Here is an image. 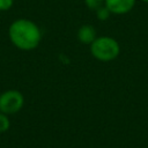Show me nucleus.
I'll use <instances>...</instances> for the list:
<instances>
[{"label": "nucleus", "instance_id": "obj_1", "mask_svg": "<svg viewBox=\"0 0 148 148\" xmlns=\"http://www.w3.org/2000/svg\"><path fill=\"white\" fill-rule=\"evenodd\" d=\"M8 37L12 44L22 51L36 49L42 40L39 27L28 18H17L8 28Z\"/></svg>", "mask_w": 148, "mask_h": 148}, {"label": "nucleus", "instance_id": "obj_2", "mask_svg": "<svg viewBox=\"0 0 148 148\" xmlns=\"http://www.w3.org/2000/svg\"><path fill=\"white\" fill-rule=\"evenodd\" d=\"M90 53L98 61H112L119 56L120 45L113 37L99 36L90 44Z\"/></svg>", "mask_w": 148, "mask_h": 148}, {"label": "nucleus", "instance_id": "obj_3", "mask_svg": "<svg viewBox=\"0 0 148 148\" xmlns=\"http://www.w3.org/2000/svg\"><path fill=\"white\" fill-rule=\"evenodd\" d=\"M24 104V97L21 91L9 89L0 95V112L6 114H14L18 112Z\"/></svg>", "mask_w": 148, "mask_h": 148}, {"label": "nucleus", "instance_id": "obj_4", "mask_svg": "<svg viewBox=\"0 0 148 148\" xmlns=\"http://www.w3.org/2000/svg\"><path fill=\"white\" fill-rule=\"evenodd\" d=\"M104 5L111 12V14L124 15L133 9L135 0H105Z\"/></svg>", "mask_w": 148, "mask_h": 148}, {"label": "nucleus", "instance_id": "obj_5", "mask_svg": "<svg viewBox=\"0 0 148 148\" xmlns=\"http://www.w3.org/2000/svg\"><path fill=\"white\" fill-rule=\"evenodd\" d=\"M97 38V32L94 25L91 24H82L77 30V39L80 43L90 45Z\"/></svg>", "mask_w": 148, "mask_h": 148}, {"label": "nucleus", "instance_id": "obj_6", "mask_svg": "<svg viewBox=\"0 0 148 148\" xmlns=\"http://www.w3.org/2000/svg\"><path fill=\"white\" fill-rule=\"evenodd\" d=\"M95 12H96V16H97V18H98L99 21H106V20L110 17V15H111V12L105 7V5L102 6L101 8H98V9L95 10Z\"/></svg>", "mask_w": 148, "mask_h": 148}, {"label": "nucleus", "instance_id": "obj_7", "mask_svg": "<svg viewBox=\"0 0 148 148\" xmlns=\"http://www.w3.org/2000/svg\"><path fill=\"white\" fill-rule=\"evenodd\" d=\"M9 126H10V121H9L8 116L6 113L0 112V133L8 131Z\"/></svg>", "mask_w": 148, "mask_h": 148}, {"label": "nucleus", "instance_id": "obj_8", "mask_svg": "<svg viewBox=\"0 0 148 148\" xmlns=\"http://www.w3.org/2000/svg\"><path fill=\"white\" fill-rule=\"evenodd\" d=\"M84 3L90 10H97L98 8L104 6L105 0H84Z\"/></svg>", "mask_w": 148, "mask_h": 148}, {"label": "nucleus", "instance_id": "obj_9", "mask_svg": "<svg viewBox=\"0 0 148 148\" xmlns=\"http://www.w3.org/2000/svg\"><path fill=\"white\" fill-rule=\"evenodd\" d=\"M14 5V0H0V12L9 10Z\"/></svg>", "mask_w": 148, "mask_h": 148}, {"label": "nucleus", "instance_id": "obj_10", "mask_svg": "<svg viewBox=\"0 0 148 148\" xmlns=\"http://www.w3.org/2000/svg\"><path fill=\"white\" fill-rule=\"evenodd\" d=\"M142 2H145V3H148V0H141Z\"/></svg>", "mask_w": 148, "mask_h": 148}]
</instances>
